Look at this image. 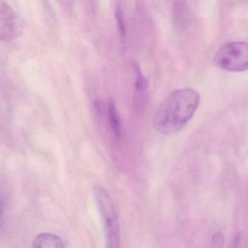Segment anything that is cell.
<instances>
[{
  "instance_id": "obj_2",
  "label": "cell",
  "mask_w": 248,
  "mask_h": 248,
  "mask_svg": "<svg viewBox=\"0 0 248 248\" xmlns=\"http://www.w3.org/2000/svg\"><path fill=\"white\" fill-rule=\"evenodd\" d=\"M93 195L103 219L106 248H121L119 220L110 195L100 185L93 188Z\"/></svg>"
},
{
  "instance_id": "obj_8",
  "label": "cell",
  "mask_w": 248,
  "mask_h": 248,
  "mask_svg": "<svg viewBox=\"0 0 248 248\" xmlns=\"http://www.w3.org/2000/svg\"><path fill=\"white\" fill-rule=\"evenodd\" d=\"M173 17L178 26H183L186 21V8L180 1H176L173 7Z\"/></svg>"
},
{
  "instance_id": "obj_10",
  "label": "cell",
  "mask_w": 248,
  "mask_h": 248,
  "mask_svg": "<svg viewBox=\"0 0 248 248\" xmlns=\"http://www.w3.org/2000/svg\"><path fill=\"white\" fill-rule=\"evenodd\" d=\"M212 243L215 248H222L224 243V235L221 232H216L213 236Z\"/></svg>"
},
{
  "instance_id": "obj_11",
  "label": "cell",
  "mask_w": 248,
  "mask_h": 248,
  "mask_svg": "<svg viewBox=\"0 0 248 248\" xmlns=\"http://www.w3.org/2000/svg\"><path fill=\"white\" fill-rule=\"evenodd\" d=\"M240 240H241V233L239 232L236 234L234 237V240H233L232 245L231 248H240Z\"/></svg>"
},
{
  "instance_id": "obj_12",
  "label": "cell",
  "mask_w": 248,
  "mask_h": 248,
  "mask_svg": "<svg viewBox=\"0 0 248 248\" xmlns=\"http://www.w3.org/2000/svg\"><path fill=\"white\" fill-rule=\"evenodd\" d=\"M3 210H4V205H3L2 200H1V197H0V218H1V215H2Z\"/></svg>"
},
{
  "instance_id": "obj_5",
  "label": "cell",
  "mask_w": 248,
  "mask_h": 248,
  "mask_svg": "<svg viewBox=\"0 0 248 248\" xmlns=\"http://www.w3.org/2000/svg\"><path fill=\"white\" fill-rule=\"evenodd\" d=\"M32 248H64V245L58 236L50 233H42L33 240Z\"/></svg>"
},
{
  "instance_id": "obj_4",
  "label": "cell",
  "mask_w": 248,
  "mask_h": 248,
  "mask_svg": "<svg viewBox=\"0 0 248 248\" xmlns=\"http://www.w3.org/2000/svg\"><path fill=\"white\" fill-rule=\"evenodd\" d=\"M24 29L23 19L5 2L0 3V40L12 42L22 36Z\"/></svg>"
},
{
  "instance_id": "obj_6",
  "label": "cell",
  "mask_w": 248,
  "mask_h": 248,
  "mask_svg": "<svg viewBox=\"0 0 248 248\" xmlns=\"http://www.w3.org/2000/svg\"><path fill=\"white\" fill-rule=\"evenodd\" d=\"M108 113L110 128L113 131L114 137L117 140H120L122 136V124H121L120 118L118 114L117 108L113 100H110L108 101Z\"/></svg>"
},
{
  "instance_id": "obj_9",
  "label": "cell",
  "mask_w": 248,
  "mask_h": 248,
  "mask_svg": "<svg viewBox=\"0 0 248 248\" xmlns=\"http://www.w3.org/2000/svg\"><path fill=\"white\" fill-rule=\"evenodd\" d=\"M116 23H117L118 30H119V34H120L121 39L123 40L125 36V20H124V16L123 10H122V6L118 4L116 8Z\"/></svg>"
},
{
  "instance_id": "obj_1",
  "label": "cell",
  "mask_w": 248,
  "mask_h": 248,
  "mask_svg": "<svg viewBox=\"0 0 248 248\" xmlns=\"http://www.w3.org/2000/svg\"><path fill=\"white\" fill-rule=\"evenodd\" d=\"M201 96L193 89H179L172 92L157 109L153 119L156 131L170 134L183 128L195 114Z\"/></svg>"
},
{
  "instance_id": "obj_7",
  "label": "cell",
  "mask_w": 248,
  "mask_h": 248,
  "mask_svg": "<svg viewBox=\"0 0 248 248\" xmlns=\"http://www.w3.org/2000/svg\"><path fill=\"white\" fill-rule=\"evenodd\" d=\"M133 68L135 74V81H134L135 90L137 91V95L142 98L146 94V92L148 90V80L142 74L141 68L137 62H134Z\"/></svg>"
},
{
  "instance_id": "obj_3",
  "label": "cell",
  "mask_w": 248,
  "mask_h": 248,
  "mask_svg": "<svg viewBox=\"0 0 248 248\" xmlns=\"http://www.w3.org/2000/svg\"><path fill=\"white\" fill-rule=\"evenodd\" d=\"M214 63L218 68L230 72L248 70V43L232 42L225 44L216 52Z\"/></svg>"
}]
</instances>
